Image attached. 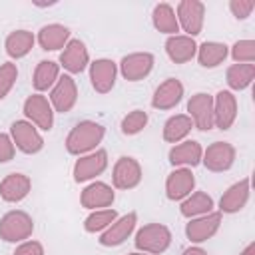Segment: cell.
<instances>
[{"instance_id": "cell-15", "label": "cell", "mask_w": 255, "mask_h": 255, "mask_svg": "<svg viewBox=\"0 0 255 255\" xmlns=\"http://www.w3.org/2000/svg\"><path fill=\"white\" fill-rule=\"evenodd\" d=\"M193 187H195V177L187 167H179L171 171L165 179V193L171 201L187 197L193 191Z\"/></svg>"}, {"instance_id": "cell-28", "label": "cell", "mask_w": 255, "mask_h": 255, "mask_svg": "<svg viewBox=\"0 0 255 255\" xmlns=\"http://www.w3.org/2000/svg\"><path fill=\"white\" fill-rule=\"evenodd\" d=\"M32 46H34V36L28 30H16V32L8 34V38H6V52L12 58L26 56L32 50Z\"/></svg>"}, {"instance_id": "cell-17", "label": "cell", "mask_w": 255, "mask_h": 255, "mask_svg": "<svg viewBox=\"0 0 255 255\" xmlns=\"http://www.w3.org/2000/svg\"><path fill=\"white\" fill-rule=\"evenodd\" d=\"M108 165V153L104 149H98L96 153H90L86 157H80L74 165V179L76 181H88L96 175H100Z\"/></svg>"}, {"instance_id": "cell-13", "label": "cell", "mask_w": 255, "mask_h": 255, "mask_svg": "<svg viewBox=\"0 0 255 255\" xmlns=\"http://www.w3.org/2000/svg\"><path fill=\"white\" fill-rule=\"evenodd\" d=\"M116 74H118V68L108 58H100V60L90 64V80H92L94 90L100 94H108L114 88Z\"/></svg>"}, {"instance_id": "cell-25", "label": "cell", "mask_w": 255, "mask_h": 255, "mask_svg": "<svg viewBox=\"0 0 255 255\" xmlns=\"http://www.w3.org/2000/svg\"><path fill=\"white\" fill-rule=\"evenodd\" d=\"M70 38V30L62 24H48L40 30L38 34V42L44 50H58L64 48V44Z\"/></svg>"}, {"instance_id": "cell-34", "label": "cell", "mask_w": 255, "mask_h": 255, "mask_svg": "<svg viewBox=\"0 0 255 255\" xmlns=\"http://www.w3.org/2000/svg\"><path fill=\"white\" fill-rule=\"evenodd\" d=\"M147 124V114L143 110H133L129 112L124 120H122V131L126 135H133V133H139Z\"/></svg>"}, {"instance_id": "cell-2", "label": "cell", "mask_w": 255, "mask_h": 255, "mask_svg": "<svg viewBox=\"0 0 255 255\" xmlns=\"http://www.w3.org/2000/svg\"><path fill=\"white\" fill-rule=\"evenodd\" d=\"M171 243V231L161 223H147L135 233V247L143 253L159 255Z\"/></svg>"}, {"instance_id": "cell-5", "label": "cell", "mask_w": 255, "mask_h": 255, "mask_svg": "<svg viewBox=\"0 0 255 255\" xmlns=\"http://www.w3.org/2000/svg\"><path fill=\"white\" fill-rule=\"evenodd\" d=\"M187 112L191 114V122L197 129L207 131L213 128V98L205 92H199L189 98Z\"/></svg>"}, {"instance_id": "cell-20", "label": "cell", "mask_w": 255, "mask_h": 255, "mask_svg": "<svg viewBox=\"0 0 255 255\" xmlns=\"http://www.w3.org/2000/svg\"><path fill=\"white\" fill-rule=\"evenodd\" d=\"M30 187H32V181H30L28 175H24V173H10L0 183V197L4 201L14 203V201L24 199L30 193Z\"/></svg>"}, {"instance_id": "cell-26", "label": "cell", "mask_w": 255, "mask_h": 255, "mask_svg": "<svg viewBox=\"0 0 255 255\" xmlns=\"http://www.w3.org/2000/svg\"><path fill=\"white\" fill-rule=\"evenodd\" d=\"M191 128H193V122L189 116H185V114L171 116L163 126V139L169 143H177L191 131Z\"/></svg>"}, {"instance_id": "cell-12", "label": "cell", "mask_w": 255, "mask_h": 255, "mask_svg": "<svg viewBox=\"0 0 255 255\" xmlns=\"http://www.w3.org/2000/svg\"><path fill=\"white\" fill-rule=\"evenodd\" d=\"M221 225V213L215 211V213H205L203 217H197V219H191L187 225H185V235L189 237V241L193 243H203L207 241L211 235L217 233Z\"/></svg>"}, {"instance_id": "cell-39", "label": "cell", "mask_w": 255, "mask_h": 255, "mask_svg": "<svg viewBox=\"0 0 255 255\" xmlns=\"http://www.w3.org/2000/svg\"><path fill=\"white\" fill-rule=\"evenodd\" d=\"M14 255H44V247L38 241H26L20 247H16Z\"/></svg>"}, {"instance_id": "cell-11", "label": "cell", "mask_w": 255, "mask_h": 255, "mask_svg": "<svg viewBox=\"0 0 255 255\" xmlns=\"http://www.w3.org/2000/svg\"><path fill=\"white\" fill-rule=\"evenodd\" d=\"M24 114L42 129H52L54 124V112H52V104L40 96V94H32L26 102H24Z\"/></svg>"}, {"instance_id": "cell-24", "label": "cell", "mask_w": 255, "mask_h": 255, "mask_svg": "<svg viewBox=\"0 0 255 255\" xmlns=\"http://www.w3.org/2000/svg\"><path fill=\"white\" fill-rule=\"evenodd\" d=\"M201 155H203V149L197 141H183L175 147L169 149V163L173 165H197L201 161Z\"/></svg>"}, {"instance_id": "cell-7", "label": "cell", "mask_w": 255, "mask_h": 255, "mask_svg": "<svg viewBox=\"0 0 255 255\" xmlns=\"http://www.w3.org/2000/svg\"><path fill=\"white\" fill-rule=\"evenodd\" d=\"M10 131H12V141L24 153H36V151H40L44 147L42 135L38 133V129L30 122H24V120L14 122Z\"/></svg>"}, {"instance_id": "cell-33", "label": "cell", "mask_w": 255, "mask_h": 255, "mask_svg": "<svg viewBox=\"0 0 255 255\" xmlns=\"http://www.w3.org/2000/svg\"><path fill=\"white\" fill-rule=\"evenodd\" d=\"M116 215H118V213H116L114 209H100V211H94V213H90V215L86 217L84 227H86V231H90V233L102 231V229L110 227V225L116 221Z\"/></svg>"}, {"instance_id": "cell-10", "label": "cell", "mask_w": 255, "mask_h": 255, "mask_svg": "<svg viewBox=\"0 0 255 255\" xmlns=\"http://www.w3.org/2000/svg\"><path fill=\"white\" fill-rule=\"evenodd\" d=\"M153 68V56L149 52H137V54H129L124 56L120 62V70L122 76L129 82H137L141 78H145Z\"/></svg>"}, {"instance_id": "cell-16", "label": "cell", "mask_w": 255, "mask_h": 255, "mask_svg": "<svg viewBox=\"0 0 255 255\" xmlns=\"http://www.w3.org/2000/svg\"><path fill=\"white\" fill-rule=\"evenodd\" d=\"M181 98H183V84L175 78H167L163 84L157 86L151 98V106L155 110H171L181 102Z\"/></svg>"}, {"instance_id": "cell-31", "label": "cell", "mask_w": 255, "mask_h": 255, "mask_svg": "<svg viewBox=\"0 0 255 255\" xmlns=\"http://www.w3.org/2000/svg\"><path fill=\"white\" fill-rule=\"evenodd\" d=\"M211 207H213V199L207 193L197 191L181 203V215H185V217L205 215V213H211Z\"/></svg>"}, {"instance_id": "cell-29", "label": "cell", "mask_w": 255, "mask_h": 255, "mask_svg": "<svg viewBox=\"0 0 255 255\" xmlns=\"http://www.w3.org/2000/svg\"><path fill=\"white\" fill-rule=\"evenodd\" d=\"M197 58L203 68H215L227 58V46L221 42H203L199 46Z\"/></svg>"}, {"instance_id": "cell-9", "label": "cell", "mask_w": 255, "mask_h": 255, "mask_svg": "<svg viewBox=\"0 0 255 255\" xmlns=\"http://www.w3.org/2000/svg\"><path fill=\"white\" fill-rule=\"evenodd\" d=\"M112 179L118 189H131L141 181V167L133 157L124 155L116 161Z\"/></svg>"}, {"instance_id": "cell-4", "label": "cell", "mask_w": 255, "mask_h": 255, "mask_svg": "<svg viewBox=\"0 0 255 255\" xmlns=\"http://www.w3.org/2000/svg\"><path fill=\"white\" fill-rule=\"evenodd\" d=\"M205 6L199 0H183L177 6V24L183 26V30L189 34V38L197 36L203 26Z\"/></svg>"}, {"instance_id": "cell-37", "label": "cell", "mask_w": 255, "mask_h": 255, "mask_svg": "<svg viewBox=\"0 0 255 255\" xmlns=\"http://www.w3.org/2000/svg\"><path fill=\"white\" fill-rule=\"evenodd\" d=\"M229 8H231V12H233L235 18L243 20V18H247L251 14V10L255 8V2L253 0H231L229 2Z\"/></svg>"}, {"instance_id": "cell-42", "label": "cell", "mask_w": 255, "mask_h": 255, "mask_svg": "<svg viewBox=\"0 0 255 255\" xmlns=\"http://www.w3.org/2000/svg\"><path fill=\"white\" fill-rule=\"evenodd\" d=\"M128 255H145V253H128Z\"/></svg>"}, {"instance_id": "cell-32", "label": "cell", "mask_w": 255, "mask_h": 255, "mask_svg": "<svg viewBox=\"0 0 255 255\" xmlns=\"http://www.w3.org/2000/svg\"><path fill=\"white\" fill-rule=\"evenodd\" d=\"M255 78V66L253 64H233L227 70V84L233 90L247 88Z\"/></svg>"}, {"instance_id": "cell-1", "label": "cell", "mask_w": 255, "mask_h": 255, "mask_svg": "<svg viewBox=\"0 0 255 255\" xmlns=\"http://www.w3.org/2000/svg\"><path fill=\"white\" fill-rule=\"evenodd\" d=\"M102 139H104V128L96 122L86 120L72 128V131L66 137V149L74 155H80L94 149Z\"/></svg>"}, {"instance_id": "cell-14", "label": "cell", "mask_w": 255, "mask_h": 255, "mask_svg": "<svg viewBox=\"0 0 255 255\" xmlns=\"http://www.w3.org/2000/svg\"><path fill=\"white\" fill-rule=\"evenodd\" d=\"M76 100H78L76 82H74L70 76L58 78V82H56V86H54V90H52V94H50V102H52L54 110L66 114V112H70V110L74 108Z\"/></svg>"}, {"instance_id": "cell-23", "label": "cell", "mask_w": 255, "mask_h": 255, "mask_svg": "<svg viewBox=\"0 0 255 255\" xmlns=\"http://www.w3.org/2000/svg\"><path fill=\"white\" fill-rule=\"evenodd\" d=\"M112 201H114V191L108 183L96 181L82 191V205L88 209L108 207V205H112Z\"/></svg>"}, {"instance_id": "cell-27", "label": "cell", "mask_w": 255, "mask_h": 255, "mask_svg": "<svg viewBox=\"0 0 255 255\" xmlns=\"http://www.w3.org/2000/svg\"><path fill=\"white\" fill-rule=\"evenodd\" d=\"M151 18H153V26H155L159 32H163V34L175 36V32L179 30L177 16H175L173 8H171L169 4H165V2H161V4H157V6L153 8Z\"/></svg>"}, {"instance_id": "cell-30", "label": "cell", "mask_w": 255, "mask_h": 255, "mask_svg": "<svg viewBox=\"0 0 255 255\" xmlns=\"http://www.w3.org/2000/svg\"><path fill=\"white\" fill-rule=\"evenodd\" d=\"M58 74H60V68H58L56 62H52V60H42V62L36 66L32 84H34V88H36L38 92L48 90L54 82H58Z\"/></svg>"}, {"instance_id": "cell-35", "label": "cell", "mask_w": 255, "mask_h": 255, "mask_svg": "<svg viewBox=\"0 0 255 255\" xmlns=\"http://www.w3.org/2000/svg\"><path fill=\"white\" fill-rule=\"evenodd\" d=\"M231 56L239 64H251L255 60V42L253 40H239L231 48Z\"/></svg>"}, {"instance_id": "cell-41", "label": "cell", "mask_w": 255, "mask_h": 255, "mask_svg": "<svg viewBox=\"0 0 255 255\" xmlns=\"http://www.w3.org/2000/svg\"><path fill=\"white\" fill-rule=\"evenodd\" d=\"M241 255H255V243H249V245L241 251Z\"/></svg>"}, {"instance_id": "cell-21", "label": "cell", "mask_w": 255, "mask_h": 255, "mask_svg": "<svg viewBox=\"0 0 255 255\" xmlns=\"http://www.w3.org/2000/svg\"><path fill=\"white\" fill-rule=\"evenodd\" d=\"M249 199V179H241L237 183H233L223 195H221V201H219V207L223 213H237L239 209L245 207Z\"/></svg>"}, {"instance_id": "cell-38", "label": "cell", "mask_w": 255, "mask_h": 255, "mask_svg": "<svg viewBox=\"0 0 255 255\" xmlns=\"http://www.w3.org/2000/svg\"><path fill=\"white\" fill-rule=\"evenodd\" d=\"M12 157H14V141L0 131V163L10 161Z\"/></svg>"}, {"instance_id": "cell-6", "label": "cell", "mask_w": 255, "mask_h": 255, "mask_svg": "<svg viewBox=\"0 0 255 255\" xmlns=\"http://www.w3.org/2000/svg\"><path fill=\"white\" fill-rule=\"evenodd\" d=\"M203 165L209 171H225L235 161V147L227 141H213L201 155Z\"/></svg>"}, {"instance_id": "cell-18", "label": "cell", "mask_w": 255, "mask_h": 255, "mask_svg": "<svg viewBox=\"0 0 255 255\" xmlns=\"http://www.w3.org/2000/svg\"><path fill=\"white\" fill-rule=\"evenodd\" d=\"M135 221H137V215H135L133 211L128 213V215H124V217H120L118 221H114V223L102 233L100 243L106 245V247H114V245L124 243V241L129 237V233L133 231Z\"/></svg>"}, {"instance_id": "cell-8", "label": "cell", "mask_w": 255, "mask_h": 255, "mask_svg": "<svg viewBox=\"0 0 255 255\" xmlns=\"http://www.w3.org/2000/svg\"><path fill=\"white\" fill-rule=\"evenodd\" d=\"M237 118V100L231 92L221 90L213 100V126L219 129H229Z\"/></svg>"}, {"instance_id": "cell-22", "label": "cell", "mask_w": 255, "mask_h": 255, "mask_svg": "<svg viewBox=\"0 0 255 255\" xmlns=\"http://www.w3.org/2000/svg\"><path fill=\"white\" fill-rule=\"evenodd\" d=\"M165 52L167 56L175 62V64H185L189 62L195 52H197V44L193 42V38L189 36H169L165 42Z\"/></svg>"}, {"instance_id": "cell-3", "label": "cell", "mask_w": 255, "mask_h": 255, "mask_svg": "<svg viewBox=\"0 0 255 255\" xmlns=\"http://www.w3.org/2000/svg\"><path fill=\"white\" fill-rule=\"evenodd\" d=\"M34 231V221L26 211H10L0 219V237L4 241L16 243L28 239Z\"/></svg>"}, {"instance_id": "cell-36", "label": "cell", "mask_w": 255, "mask_h": 255, "mask_svg": "<svg viewBox=\"0 0 255 255\" xmlns=\"http://www.w3.org/2000/svg\"><path fill=\"white\" fill-rule=\"evenodd\" d=\"M18 78V68L12 62H6L0 66V100L6 98V94L12 90V86L16 84Z\"/></svg>"}, {"instance_id": "cell-40", "label": "cell", "mask_w": 255, "mask_h": 255, "mask_svg": "<svg viewBox=\"0 0 255 255\" xmlns=\"http://www.w3.org/2000/svg\"><path fill=\"white\" fill-rule=\"evenodd\" d=\"M181 255H207V251H203L201 247H189V249H185Z\"/></svg>"}, {"instance_id": "cell-19", "label": "cell", "mask_w": 255, "mask_h": 255, "mask_svg": "<svg viewBox=\"0 0 255 255\" xmlns=\"http://www.w3.org/2000/svg\"><path fill=\"white\" fill-rule=\"evenodd\" d=\"M88 60H90V56H88V50L82 40H70L66 44L64 52L60 54V64L72 74H80L88 66Z\"/></svg>"}]
</instances>
